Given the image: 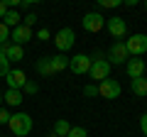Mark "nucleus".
<instances>
[{
	"label": "nucleus",
	"mask_w": 147,
	"mask_h": 137,
	"mask_svg": "<svg viewBox=\"0 0 147 137\" xmlns=\"http://www.w3.org/2000/svg\"><path fill=\"white\" fill-rule=\"evenodd\" d=\"M5 81H7V86H10L12 91H22L25 83H27V76H25V71H20V68H10L7 76H5Z\"/></svg>",
	"instance_id": "9b49d317"
},
{
	"label": "nucleus",
	"mask_w": 147,
	"mask_h": 137,
	"mask_svg": "<svg viewBox=\"0 0 147 137\" xmlns=\"http://www.w3.org/2000/svg\"><path fill=\"white\" fill-rule=\"evenodd\" d=\"M7 42H10V30L0 22V44H7Z\"/></svg>",
	"instance_id": "aec40b11"
},
{
	"label": "nucleus",
	"mask_w": 147,
	"mask_h": 137,
	"mask_svg": "<svg viewBox=\"0 0 147 137\" xmlns=\"http://www.w3.org/2000/svg\"><path fill=\"white\" fill-rule=\"evenodd\" d=\"M0 108H3V91H0Z\"/></svg>",
	"instance_id": "c756f323"
},
{
	"label": "nucleus",
	"mask_w": 147,
	"mask_h": 137,
	"mask_svg": "<svg viewBox=\"0 0 147 137\" xmlns=\"http://www.w3.org/2000/svg\"><path fill=\"white\" fill-rule=\"evenodd\" d=\"M100 7H118L120 5V0H98Z\"/></svg>",
	"instance_id": "b1692460"
},
{
	"label": "nucleus",
	"mask_w": 147,
	"mask_h": 137,
	"mask_svg": "<svg viewBox=\"0 0 147 137\" xmlns=\"http://www.w3.org/2000/svg\"><path fill=\"white\" fill-rule=\"evenodd\" d=\"M105 27H108V32L113 34L115 39H120V37H125V32H127V22L123 20V17H108L105 20Z\"/></svg>",
	"instance_id": "9d476101"
},
{
	"label": "nucleus",
	"mask_w": 147,
	"mask_h": 137,
	"mask_svg": "<svg viewBox=\"0 0 147 137\" xmlns=\"http://www.w3.org/2000/svg\"><path fill=\"white\" fill-rule=\"evenodd\" d=\"M7 127H10V132L15 137H27L32 132V127H34V122H32V118L27 113H15V115H10Z\"/></svg>",
	"instance_id": "f257e3e1"
},
{
	"label": "nucleus",
	"mask_w": 147,
	"mask_h": 137,
	"mask_svg": "<svg viewBox=\"0 0 147 137\" xmlns=\"http://www.w3.org/2000/svg\"><path fill=\"white\" fill-rule=\"evenodd\" d=\"M66 137H88V135H86V130H84V127H71Z\"/></svg>",
	"instance_id": "5701e85b"
},
{
	"label": "nucleus",
	"mask_w": 147,
	"mask_h": 137,
	"mask_svg": "<svg viewBox=\"0 0 147 137\" xmlns=\"http://www.w3.org/2000/svg\"><path fill=\"white\" fill-rule=\"evenodd\" d=\"M7 122H10V113L5 108H0V125H7Z\"/></svg>",
	"instance_id": "393cba45"
},
{
	"label": "nucleus",
	"mask_w": 147,
	"mask_h": 137,
	"mask_svg": "<svg viewBox=\"0 0 147 137\" xmlns=\"http://www.w3.org/2000/svg\"><path fill=\"white\" fill-rule=\"evenodd\" d=\"M69 130H71V125H69L66 120H57V122H54L52 135H54V137H66V135H69Z\"/></svg>",
	"instance_id": "a211bd4d"
},
{
	"label": "nucleus",
	"mask_w": 147,
	"mask_h": 137,
	"mask_svg": "<svg viewBox=\"0 0 147 137\" xmlns=\"http://www.w3.org/2000/svg\"><path fill=\"white\" fill-rule=\"evenodd\" d=\"M22 91H25V93H30V95H34L37 91H39V86H37L34 81H27V83H25V88H22Z\"/></svg>",
	"instance_id": "4be33fe9"
},
{
	"label": "nucleus",
	"mask_w": 147,
	"mask_h": 137,
	"mask_svg": "<svg viewBox=\"0 0 147 137\" xmlns=\"http://www.w3.org/2000/svg\"><path fill=\"white\" fill-rule=\"evenodd\" d=\"M91 64H93V59L91 56H86V54H76V56H71L69 59V68H71L76 76H84V74H88L91 71Z\"/></svg>",
	"instance_id": "423d86ee"
},
{
	"label": "nucleus",
	"mask_w": 147,
	"mask_h": 137,
	"mask_svg": "<svg viewBox=\"0 0 147 137\" xmlns=\"http://www.w3.org/2000/svg\"><path fill=\"white\" fill-rule=\"evenodd\" d=\"M49 61H52L54 74H59V71H64V68H69V56H66V54H54V56H49Z\"/></svg>",
	"instance_id": "4468645a"
},
{
	"label": "nucleus",
	"mask_w": 147,
	"mask_h": 137,
	"mask_svg": "<svg viewBox=\"0 0 147 137\" xmlns=\"http://www.w3.org/2000/svg\"><path fill=\"white\" fill-rule=\"evenodd\" d=\"M84 95H88V98L98 95V86H96V83H88V86H84Z\"/></svg>",
	"instance_id": "412c9836"
},
{
	"label": "nucleus",
	"mask_w": 147,
	"mask_h": 137,
	"mask_svg": "<svg viewBox=\"0 0 147 137\" xmlns=\"http://www.w3.org/2000/svg\"><path fill=\"white\" fill-rule=\"evenodd\" d=\"M140 130H142V135L147 137V113H145V115L140 118Z\"/></svg>",
	"instance_id": "bb28decb"
},
{
	"label": "nucleus",
	"mask_w": 147,
	"mask_h": 137,
	"mask_svg": "<svg viewBox=\"0 0 147 137\" xmlns=\"http://www.w3.org/2000/svg\"><path fill=\"white\" fill-rule=\"evenodd\" d=\"M37 71L44 76V79H49V76H54V68H52V61H49V56H42V59H37Z\"/></svg>",
	"instance_id": "2eb2a0df"
},
{
	"label": "nucleus",
	"mask_w": 147,
	"mask_h": 137,
	"mask_svg": "<svg viewBox=\"0 0 147 137\" xmlns=\"http://www.w3.org/2000/svg\"><path fill=\"white\" fill-rule=\"evenodd\" d=\"M125 49H127L130 56L140 59L142 54L147 52V34H130V37L125 39Z\"/></svg>",
	"instance_id": "20e7f679"
},
{
	"label": "nucleus",
	"mask_w": 147,
	"mask_h": 137,
	"mask_svg": "<svg viewBox=\"0 0 147 137\" xmlns=\"http://www.w3.org/2000/svg\"><path fill=\"white\" fill-rule=\"evenodd\" d=\"M74 42H76V34H74L71 27H61V30L54 34V44H57L59 54H66L69 49L74 47Z\"/></svg>",
	"instance_id": "7ed1b4c3"
},
{
	"label": "nucleus",
	"mask_w": 147,
	"mask_h": 137,
	"mask_svg": "<svg viewBox=\"0 0 147 137\" xmlns=\"http://www.w3.org/2000/svg\"><path fill=\"white\" fill-rule=\"evenodd\" d=\"M22 98H25V95H22V91H12V88H7L5 93H3V100H5L7 105H20Z\"/></svg>",
	"instance_id": "dca6fc26"
},
{
	"label": "nucleus",
	"mask_w": 147,
	"mask_h": 137,
	"mask_svg": "<svg viewBox=\"0 0 147 137\" xmlns=\"http://www.w3.org/2000/svg\"><path fill=\"white\" fill-rule=\"evenodd\" d=\"M145 71H147V64H145V59L130 56V59L125 61V74L130 76V81H132V79H142V76H145Z\"/></svg>",
	"instance_id": "0eeeda50"
},
{
	"label": "nucleus",
	"mask_w": 147,
	"mask_h": 137,
	"mask_svg": "<svg viewBox=\"0 0 147 137\" xmlns=\"http://www.w3.org/2000/svg\"><path fill=\"white\" fill-rule=\"evenodd\" d=\"M120 83H118L115 79H105V81H100L98 83V95L100 98H108V100H113V98H118L120 95Z\"/></svg>",
	"instance_id": "6e6552de"
},
{
	"label": "nucleus",
	"mask_w": 147,
	"mask_h": 137,
	"mask_svg": "<svg viewBox=\"0 0 147 137\" xmlns=\"http://www.w3.org/2000/svg\"><path fill=\"white\" fill-rule=\"evenodd\" d=\"M34 22H37V15H32V12H30V15L25 17V27H32Z\"/></svg>",
	"instance_id": "cd10ccee"
},
{
	"label": "nucleus",
	"mask_w": 147,
	"mask_h": 137,
	"mask_svg": "<svg viewBox=\"0 0 147 137\" xmlns=\"http://www.w3.org/2000/svg\"><path fill=\"white\" fill-rule=\"evenodd\" d=\"M20 20H22V17H20V12H17V10H7V15L3 17V25H5L7 30H10V27L15 30V27L20 25Z\"/></svg>",
	"instance_id": "f3484780"
},
{
	"label": "nucleus",
	"mask_w": 147,
	"mask_h": 137,
	"mask_svg": "<svg viewBox=\"0 0 147 137\" xmlns=\"http://www.w3.org/2000/svg\"><path fill=\"white\" fill-rule=\"evenodd\" d=\"M145 10H147V0H145Z\"/></svg>",
	"instance_id": "7c9ffc66"
},
{
	"label": "nucleus",
	"mask_w": 147,
	"mask_h": 137,
	"mask_svg": "<svg viewBox=\"0 0 147 137\" xmlns=\"http://www.w3.org/2000/svg\"><path fill=\"white\" fill-rule=\"evenodd\" d=\"M37 37L42 39V42H44V39H49V30H39V34H37Z\"/></svg>",
	"instance_id": "c85d7f7f"
},
{
	"label": "nucleus",
	"mask_w": 147,
	"mask_h": 137,
	"mask_svg": "<svg viewBox=\"0 0 147 137\" xmlns=\"http://www.w3.org/2000/svg\"><path fill=\"white\" fill-rule=\"evenodd\" d=\"M81 22H84V30H86V32L96 34V32H100V30H103V25H105V17L100 15V12H86Z\"/></svg>",
	"instance_id": "1a4fd4ad"
},
{
	"label": "nucleus",
	"mask_w": 147,
	"mask_h": 137,
	"mask_svg": "<svg viewBox=\"0 0 147 137\" xmlns=\"http://www.w3.org/2000/svg\"><path fill=\"white\" fill-rule=\"evenodd\" d=\"M110 68H113V66H110V64L105 61V59L100 56V54H96L93 64H91V71H88V76H91L93 81H98V83H100V81L110 79Z\"/></svg>",
	"instance_id": "f03ea898"
},
{
	"label": "nucleus",
	"mask_w": 147,
	"mask_h": 137,
	"mask_svg": "<svg viewBox=\"0 0 147 137\" xmlns=\"http://www.w3.org/2000/svg\"><path fill=\"white\" fill-rule=\"evenodd\" d=\"M127 59H130V54H127V49H125V42H113L105 61H108L110 66H123V61H127Z\"/></svg>",
	"instance_id": "39448f33"
},
{
	"label": "nucleus",
	"mask_w": 147,
	"mask_h": 137,
	"mask_svg": "<svg viewBox=\"0 0 147 137\" xmlns=\"http://www.w3.org/2000/svg\"><path fill=\"white\" fill-rule=\"evenodd\" d=\"M32 39V30L25 25H17L15 30L10 32V44H17V47H22L25 42H30Z\"/></svg>",
	"instance_id": "f8f14e48"
},
{
	"label": "nucleus",
	"mask_w": 147,
	"mask_h": 137,
	"mask_svg": "<svg viewBox=\"0 0 147 137\" xmlns=\"http://www.w3.org/2000/svg\"><path fill=\"white\" fill-rule=\"evenodd\" d=\"M7 10H10V7H7V0H0V20L7 15Z\"/></svg>",
	"instance_id": "a878e982"
},
{
	"label": "nucleus",
	"mask_w": 147,
	"mask_h": 137,
	"mask_svg": "<svg viewBox=\"0 0 147 137\" xmlns=\"http://www.w3.org/2000/svg\"><path fill=\"white\" fill-rule=\"evenodd\" d=\"M7 71H10V61L5 59V54L0 52V79H5V76H7Z\"/></svg>",
	"instance_id": "6ab92c4d"
},
{
	"label": "nucleus",
	"mask_w": 147,
	"mask_h": 137,
	"mask_svg": "<svg viewBox=\"0 0 147 137\" xmlns=\"http://www.w3.org/2000/svg\"><path fill=\"white\" fill-rule=\"evenodd\" d=\"M130 91L137 95V98H145L147 95V79L142 76V79H132L130 81Z\"/></svg>",
	"instance_id": "ddd939ff"
}]
</instances>
